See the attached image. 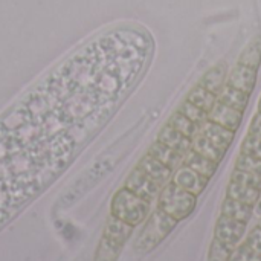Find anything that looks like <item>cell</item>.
Masks as SVG:
<instances>
[{"label": "cell", "mask_w": 261, "mask_h": 261, "mask_svg": "<svg viewBox=\"0 0 261 261\" xmlns=\"http://www.w3.org/2000/svg\"><path fill=\"white\" fill-rule=\"evenodd\" d=\"M150 213L151 203L139 199L138 196L121 187L112 197L109 217L132 229H136L139 225L145 223Z\"/></svg>", "instance_id": "cell-1"}, {"label": "cell", "mask_w": 261, "mask_h": 261, "mask_svg": "<svg viewBox=\"0 0 261 261\" xmlns=\"http://www.w3.org/2000/svg\"><path fill=\"white\" fill-rule=\"evenodd\" d=\"M197 200L199 199L194 197L193 194L168 182L158 196L156 210L165 214L167 217L173 219L174 222L180 223L194 213L197 206Z\"/></svg>", "instance_id": "cell-2"}, {"label": "cell", "mask_w": 261, "mask_h": 261, "mask_svg": "<svg viewBox=\"0 0 261 261\" xmlns=\"http://www.w3.org/2000/svg\"><path fill=\"white\" fill-rule=\"evenodd\" d=\"M179 223L167 217L156 208L151 210L148 219L144 223V228L138 239L135 240V251L138 254H148L156 249L177 226Z\"/></svg>", "instance_id": "cell-3"}, {"label": "cell", "mask_w": 261, "mask_h": 261, "mask_svg": "<svg viewBox=\"0 0 261 261\" xmlns=\"http://www.w3.org/2000/svg\"><path fill=\"white\" fill-rule=\"evenodd\" d=\"M135 229L107 217L93 261H118Z\"/></svg>", "instance_id": "cell-4"}, {"label": "cell", "mask_w": 261, "mask_h": 261, "mask_svg": "<svg viewBox=\"0 0 261 261\" xmlns=\"http://www.w3.org/2000/svg\"><path fill=\"white\" fill-rule=\"evenodd\" d=\"M122 188H125L132 194L138 196L139 199H142L148 203H153L154 200H158V196L164 187L161 184H158L154 179H151L150 176H147L142 170L135 167L130 171V174L127 176Z\"/></svg>", "instance_id": "cell-5"}, {"label": "cell", "mask_w": 261, "mask_h": 261, "mask_svg": "<svg viewBox=\"0 0 261 261\" xmlns=\"http://www.w3.org/2000/svg\"><path fill=\"white\" fill-rule=\"evenodd\" d=\"M171 184H174L176 187H179L180 190L193 194L194 197H200V194L205 191V188L208 187V184L211 182L210 179L200 176L199 173H196L194 170L185 167V165H180L171 176L170 179Z\"/></svg>", "instance_id": "cell-6"}, {"label": "cell", "mask_w": 261, "mask_h": 261, "mask_svg": "<svg viewBox=\"0 0 261 261\" xmlns=\"http://www.w3.org/2000/svg\"><path fill=\"white\" fill-rule=\"evenodd\" d=\"M257 80H258V70L257 69L246 66V64H242V63H236L232 70L228 73L226 84L252 95V92L257 86Z\"/></svg>", "instance_id": "cell-7"}, {"label": "cell", "mask_w": 261, "mask_h": 261, "mask_svg": "<svg viewBox=\"0 0 261 261\" xmlns=\"http://www.w3.org/2000/svg\"><path fill=\"white\" fill-rule=\"evenodd\" d=\"M243 115L245 113H242V112H239V110H236V109H232V107H229V106H226L217 99L216 106L208 113V119L236 133L243 122Z\"/></svg>", "instance_id": "cell-8"}, {"label": "cell", "mask_w": 261, "mask_h": 261, "mask_svg": "<svg viewBox=\"0 0 261 261\" xmlns=\"http://www.w3.org/2000/svg\"><path fill=\"white\" fill-rule=\"evenodd\" d=\"M226 78H228V66L226 63L220 61L216 66L210 67L199 80V86H202L203 89L210 90L211 93H214L217 98L222 93L225 84H226Z\"/></svg>", "instance_id": "cell-9"}, {"label": "cell", "mask_w": 261, "mask_h": 261, "mask_svg": "<svg viewBox=\"0 0 261 261\" xmlns=\"http://www.w3.org/2000/svg\"><path fill=\"white\" fill-rule=\"evenodd\" d=\"M136 167L139 170H142L147 176H150L151 179H154L158 184H161L162 187H165L170 182V179H171V176L174 173L173 170H170L167 165H164L161 161H158L150 153H145L139 159V162L136 164Z\"/></svg>", "instance_id": "cell-10"}, {"label": "cell", "mask_w": 261, "mask_h": 261, "mask_svg": "<svg viewBox=\"0 0 261 261\" xmlns=\"http://www.w3.org/2000/svg\"><path fill=\"white\" fill-rule=\"evenodd\" d=\"M200 133L203 136H206L219 150H222L225 153L229 150V147L232 145L234 138H236L234 132H231V130H228V128H225V127H222V125H219V124H216V122H213L210 119L202 124Z\"/></svg>", "instance_id": "cell-11"}, {"label": "cell", "mask_w": 261, "mask_h": 261, "mask_svg": "<svg viewBox=\"0 0 261 261\" xmlns=\"http://www.w3.org/2000/svg\"><path fill=\"white\" fill-rule=\"evenodd\" d=\"M260 197V188H252V187H246V185L228 180L226 191H225V199H229V200H234V202H239V203L255 208Z\"/></svg>", "instance_id": "cell-12"}, {"label": "cell", "mask_w": 261, "mask_h": 261, "mask_svg": "<svg viewBox=\"0 0 261 261\" xmlns=\"http://www.w3.org/2000/svg\"><path fill=\"white\" fill-rule=\"evenodd\" d=\"M156 141H159L164 145H167V147H170V148L182 153L184 156L193 148V139L188 138V136H185V135H182L180 132H177L176 128H173L168 124H165L161 128V132L158 133Z\"/></svg>", "instance_id": "cell-13"}, {"label": "cell", "mask_w": 261, "mask_h": 261, "mask_svg": "<svg viewBox=\"0 0 261 261\" xmlns=\"http://www.w3.org/2000/svg\"><path fill=\"white\" fill-rule=\"evenodd\" d=\"M182 165H185V167L194 170V171L199 173L200 176H203V177H206V179L211 180L213 176L217 173L220 164H217V162H214V161H211V159H208V158L199 154L197 151H194V150L191 148V150L185 154Z\"/></svg>", "instance_id": "cell-14"}, {"label": "cell", "mask_w": 261, "mask_h": 261, "mask_svg": "<svg viewBox=\"0 0 261 261\" xmlns=\"http://www.w3.org/2000/svg\"><path fill=\"white\" fill-rule=\"evenodd\" d=\"M147 153H150L151 156H154L158 161H161L164 165H167V167H168L170 170H173V171H176V170L182 165L184 158H185L182 153H179V151H176V150H173V148L164 145V144L159 142V141H154V142L150 145V148H148Z\"/></svg>", "instance_id": "cell-15"}, {"label": "cell", "mask_w": 261, "mask_h": 261, "mask_svg": "<svg viewBox=\"0 0 261 261\" xmlns=\"http://www.w3.org/2000/svg\"><path fill=\"white\" fill-rule=\"evenodd\" d=\"M249 99H251V93H246L240 89H236V87H231L228 84H225L222 93L219 95V101L245 113L246 109H248V104H249Z\"/></svg>", "instance_id": "cell-16"}, {"label": "cell", "mask_w": 261, "mask_h": 261, "mask_svg": "<svg viewBox=\"0 0 261 261\" xmlns=\"http://www.w3.org/2000/svg\"><path fill=\"white\" fill-rule=\"evenodd\" d=\"M237 63L251 66L257 70H260L261 66V35H255L240 52Z\"/></svg>", "instance_id": "cell-17"}, {"label": "cell", "mask_w": 261, "mask_h": 261, "mask_svg": "<svg viewBox=\"0 0 261 261\" xmlns=\"http://www.w3.org/2000/svg\"><path fill=\"white\" fill-rule=\"evenodd\" d=\"M187 99L190 102H193L194 106H197L199 109H202L205 113H210L213 110V107L216 106L217 102V96L214 93H211L210 90L203 89L202 86L196 84L187 95Z\"/></svg>", "instance_id": "cell-18"}, {"label": "cell", "mask_w": 261, "mask_h": 261, "mask_svg": "<svg viewBox=\"0 0 261 261\" xmlns=\"http://www.w3.org/2000/svg\"><path fill=\"white\" fill-rule=\"evenodd\" d=\"M193 150L197 151L199 154H202V156H205V158H208V159L217 162V164H220V162L223 161L225 154H226L225 151L219 150V148H217L206 136H203L202 133H199V135L193 139Z\"/></svg>", "instance_id": "cell-19"}, {"label": "cell", "mask_w": 261, "mask_h": 261, "mask_svg": "<svg viewBox=\"0 0 261 261\" xmlns=\"http://www.w3.org/2000/svg\"><path fill=\"white\" fill-rule=\"evenodd\" d=\"M168 125H171L173 128H176L177 132H180L182 135L194 139L199 133H200V125L194 124L193 121H190L184 113H180L179 110H176L167 121Z\"/></svg>", "instance_id": "cell-20"}, {"label": "cell", "mask_w": 261, "mask_h": 261, "mask_svg": "<svg viewBox=\"0 0 261 261\" xmlns=\"http://www.w3.org/2000/svg\"><path fill=\"white\" fill-rule=\"evenodd\" d=\"M228 261H261V251L243 239L237 245Z\"/></svg>", "instance_id": "cell-21"}, {"label": "cell", "mask_w": 261, "mask_h": 261, "mask_svg": "<svg viewBox=\"0 0 261 261\" xmlns=\"http://www.w3.org/2000/svg\"><path fill=\"white\" fill-rule=\"evenodd\" d=\"M176 110H179L180 113H184L190 121H193L194 124H197V125H200V127H202L203 122L208 121V113H205L202 109H199L197 106H194V104L190 102L188 99L182 101V104H180Z\"/></svg>", "instance_id": "cell-22"}, {"label": "cell", "mask_w": 261, "mask_h": 261, "mask_svg": "<svg viewBox=\"0 0 261 261\" xmlns=\"http://www.w3.org/2000/svg\"><path fill=\"white\" fill-rule=\"evenodd\" d=\"M234 168L245 170V171L255 173V174L261 176V159H257V158L245 154V153H239V156L236 159V164H234Z\"/></svg>", "instance_id": "cell-23"}, {"label": "cell", "mask_w": 261, "mask_h": 261, "mask_svg": "<svg viewBox=\"0 0 261 261\" xmlns=\"http://www.w3.org/2000/svg\"><path fill=\"white\" fill-rule=\"evenodd\" d=\"M240 153H245V154H249V156H254L257 159H261V139L246 133L242 145H240Z\"/></svg>", "instance_id": "cell-24"}, {"label": "cell", "mask_w": 261, "mask_h": 261, "mask_svg": "<svg viewBox=\"0 0 261 261\" xmlns=\"http://www.w3.org/2000/svg\"><path fill=\"white\" fill-rule=\"evenodd\" d=\"M248 133H249V135H252V136H255V138H258V139H261V113L260 112H257V113L252 116L251 124H249V128H248Z\"/></svg>", "instance_id": "cell-25"}, {"label": "cell", "mask_w": 261, "mask_h": 261, "mask_svg": "<svg viewBox=\"0 0 261 261\" xmlns=\"http://www.w3.org/2000/svg\"><path fill=\"white\" fill-rule=\"evenodd\" d=\"M255 213H257V214L261 217V197H260V200H258V203H257V206H255Z\"/></svg>", "instance_id": "cell-26"}, {"label": "cell", "mask_w": 261, "mask_h": 261, "mask_svg": "<svg viewBox=\"0 0 261 261\" xmlns=\"http://www.w3.org/2000/svg\"><path fill=\"white\" fill-rule=\"evenodd\" d=\"M257 112H260L261 113V96H260V99H258V110Z\"/></svg>", "instance_id": "cell-27"}]
</instances>
